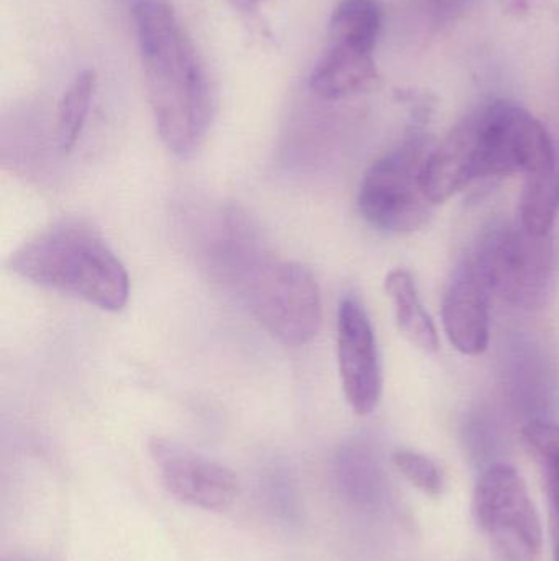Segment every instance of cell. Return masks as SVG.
I'll list each match as a JSON object with an SVG mask.
<instances>
[{
	"mask_svg": "<svg viewBox=\"0 0 559 561\" xmlns=\"http://www.w3.org/2000/svg\"><path fill=\"white\" fill-rule=\"evenodd\" d=\"M133 19L148 101L161 141L176 157H193L212 125L207 72L167 3L140 0Z\"/></svg>",
	"mask_w": 559,
	"mask_h": 561,
	"instance_id": "1",
	"label": "cell"
},
{
	"mask_svg": "<svg viewBox=\"0 0 559 561\" xmlns=\"http://www.w3.org/2000/svg\"><path fill=\"white\" fill-rule=\"evenodd\" d=\"M246 229L245 222L229 220L220 266L269 335L286 346L307 345L324 319L317 280L305 266L268 255Z\"/></svg>",
	"mask_w": 559,
	"mask_h": 561,
	"instance_id": "2",
	"label": "cell"
},
{
	"mask_svg": "<svg viewBox=\"0 0 559 561\" xmlns=\"http://www.w3.org/2000/svg\"><path fill=\"white\" fill-rule=\"evenodd\" d=\"M7 268L35 286L120 312L130 278L101 230L81 219H61L13 250Z\"/></svg>",
	"mask_w": 559,
	"mask_h": 561,
	"instance_id": "3",
	"label": "cell"
},
{
	"mask_svg": "<svg viewBox=\"0 0 559 561\" xmlns=\"http://www.w3.org/2000/svg\"><path fill=\"white\" fill-rule=\"evenodd\" d=\"M432 148L429 138L414 135L366 171L358 209L371 227L412 233L427 226L433 204L423 191L422 171Z\"/></svg>",
	"mask_w": 559,
	"mask_h": 561,
	"instance_id": "4",
	"label": "cell"
},
{
	"mask_svg": "<svg viewBox=\"0 0 559 561\" xmlns=\"http://www.w3.org/2000/svg\"><path fill=\"white\" fill-rule=\"evenodd\" d=\"M469 262L491 296L521 309L544 307L554 290L551 237L535 236L522 226L489 233Z\"/></svg>",
	"mask_w": 559,
	"mask_h": 561,
	"instance_id": "5",
	"label": "cell"
},
{
	"mask_svg": "<svg viewBox=\"0 0 559 561\" xmlns=\"http://www.w3.org/2000/svg\"><path fill=\"white\" fill-rule=\"evenodd\" d=\"M469 118L475 130L476 181L557 167L547 128L521 105L492 102Z\"/></svg>",
	"mask_w": 559,
	"mask_h": 561,
	"instance_id": "6",
	"label": "cell"
},
{
	"mask_svg": "<svg viewBox=\"0 0 559 561\" xmlns=\"http://www.w3.org/2000/svg\"><path fill=\"white\" fill-rule=\"evenodd\" d=\"M473 514L479 530L511 561H537L544 546L540 517L527 483L511 465L498 463L476 484Z\"/></svg>",
	"mask_w": 559,
	"mask_h": 561,
	"instance_id": "7",
	"label": "cell"
},
{
	"mask_svg": "<svg viewBox=\"0 0 559 561\" xmlns=\"http://www.w3.org/2000/svg\"><path fill=\"white\" fill-rule=\"evenodd\" d=\"M150 455L161 483L176 500L203 511H223L236 500L238 481L223 465L161 437L151 438Z\"/></svg>",
	"mask_w": 559,
	"mask_h": 561,
	"instance_id": "8",
	"label": "cell"
},
{
	"mask_svg": "<svg viewBox=\"0 0 559 561\" xmlns=\"http://www.w3.org/2000/svg\"><path fill=\"white\" fill-rule=\"evenodd\" d=\"M337 358L348 404L354 414H371L383 394L380 352L370 317L353 297L338 309Z\"/></svg>",
	"mask_w": 559,
	"mask_h": 561,
	"instance_id": "9",
	"label": "cell"
},
{
	"mask_svg": "<svg viewBox=\"0 0 559 561\" xmlns=\"http://www.w3.org/2000/svg\"><path fill=\"white\" fill-rule=\"evenodd\" d=\"M489 297L491 293L468 260L450 283L442 307L446 336L463 355H481L488 350Z\"/></svg>",
	"mask_w": 559,
	"mask_h": 561,
	"instance_id": "10",
	"label": "cell"
},
{
	"mask_svg": "<svg viewBox=\"0 0 559 561\" xmlns=\"http://www.w3.org/2000/svg\"><path fill=\"white\" fill-rule=\"evenodd\" d=\"M476 181L475 130L471 118L456 125L427 158L422 186L433 206L446 203Z\"/></svg>",
	"mask_w": 559,
	"mask_h": 561,
	"instance_id": "11",
	"label": "cell"
},
{
	"mask_svg": "<svg viewBox=\"0 0 559 561\" xmlns=\"http://www.w3.org/2000/svg\"><path fill=\"white\" fill-rule=\"evenodd\" d=\"M380 84V72L373 53L328 43L324 55L312 69L308 85L324 101H341L373 91Z\"/></svg>",
	"mask_w": 559,
	"mask_h": 561,
	"instance_id": "12",
	"label": "cell"
},
{
	"mask_svg": "<svg viewBox=\"0 0 559 561\" xmlns=\"http://www.w3.org/2000/svg\"><path fill=\"white\" fill-rule=\"evenodd\" d=\"M386 294L396 316L397 329L420 352L432 355L439 352L440 340L432 317L423 309L417 293L416 279L404 268L393 270L386 276Z\"/></svg>",
	"mask_w": 559,
	"mask_h": 561,
	"instance_id": "13",
	"label": "cell"
},
{
	"mask_svg": "<svg viewBox=\"0 0 559 561\" xmlns=\"http://www.w3.org/2000/svg\"><path fill=\"white\" fill-rule=\"evenodd\" d=\"M559 209L557 167L524 174L521 194V226L535 236H551Z\"/></svg>",
	"mask_w": 559,
	"mask_h": 561,
	"instance_id": "14",
	"label": "cell"
},
{
	"mask_svg": "<svg viewBox=\"0 0 559 561\" xmlns=\"http://www.w3.org/2000/svg\"><path fill=\"white\" fill-rule=\"evenodd\" d=\"M380 30L376 0H340L328 22V43L373 53Z\"/></svg>",
	"mask_w": 559,
	"mask_h": 561,
	"instance_id": "15",
	"label": "cell"
},
{
	"mask_svg": "<svg viewBox=\"0 0 559 561\" xmlns=\"http://www.w3.org/2000/svg\"><path fill=\"white\" fill-rule=\"evenodd\" d=\"M95 85H97V76L94 69H84L72 79L59 101L56 135H58V145L62 153L74 150L75 144L81 138L89 111H91Z\"/></svg>",
	"mask_w": 559,
	"mask_h": 561,
	"instance_id": "16",
	"label": "cell"
},
{
	"mask_svg": "<svg viewBox=\"0 0 559 561\" xmlns=\"http://www.w3.org/2000/svg\"><path fill=\"white\" fill-rule=\"evenodd\" d=\"M525 448L544 478L545 490L554 511L555 529L559 534V425L532 422L522 432Z\"/></svg>",
	"mask_w": 559,
	"mask_h": 561,
	"instance_id": "17",
	"label": "cell"
},
{
	"mask_svg": "<svg viewBox=\"0 0 559 561\" xmlns=\"http://www.w3.org/2000/svg\"><path fill=\"white\" fill-rule=\"evenodd\" d=\"M393 463L412 486L427 496L436 497L442 494L445 480H443L442 470L432 458L419 451L403 448L394 451Z\"/></svg>",
	"mask_w": 559,
	"mask_h": 561,
	"instance_id": "18",
	"label": "cell"
},
{
	"mask_svg": "<svg viewBox=\"0 0 559 561\" xmlns=\"http://www.w3.org/2000/svg\"><path fill=\"white\" fill-rule=\"evenodd\" d=\"M236 10H240L242 13H246V15H252V13H256L259 10V5H261L265 0H229Z\"/></svg>",
	"mask_w": 559,
	"mask_h": 561,
	"instance_id": "19",
	"label": "cell"
},
{
	"mask_svg": "<svg viewBox=\"0 0 559 561\" xmlns=\"http://www.w3.org/2000/svg\"><path fill=\"white\" fill-rule=\"evenodd\" d=\"M505 7H508L511 12L517 13L519 10H527V0H505Z\"/></svg>",
	"mask_w": 559,
	"mask_h": 561,
	"instance_id": "20",
	"label": "cell"
},
{
	"mask_svg": "<svg viewBox=\"0 0 559 561\" xmlns=\"http://www.w3.org/2000/svg\"><path fill=\"white\" fill-rule=\"evenodd\" d=\"M557 561H559V536H557Z\"/></svg>",
	"mask_w": 559,
	"mask_h": 561,
	"instance_id": "21",
	"label": "cell"
},
{
	"mask_svg": "<svg viewBox=\"0 0 559 561\" xmlns=\"http://www.w3.org/2000/svg\"><path fill=\"white\" fill-rule=\"evenodd\" d=\"M12 561H32V560H12Z\"/></svg>",
	"mask_w": 559,
	"mask_h": 561,
	"instance_id": "22",
	"label": "cell"
}]
</instances>
